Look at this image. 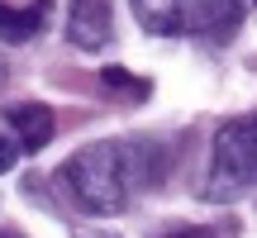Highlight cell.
Masks as SVG:
<instances>
[{
	"label": "cell",
	"mask_w": 257,
	"mask_h": 238,
	"mask_svg": "<svg viewBox=\"0 0 257 238\" xmlns=\"http://www.w3.org/2000/svg\"><path fill=\"white\" fill-rule=\"evenodd\" d=\"M62 191L81 205L86 214H119L128 205V195L138 191V172H134V153L119 138H100V143L76 148L57 172Z\"/></svg>",
	"instance_id": "obj_1"
},
{
	"label": "cell",
	"mask_w": 257,
	"mask_h": 238,
	"mask_svg": "<svg viewBox=\"0 0 257 238\" xmlns=\"http://www.w3.org/2000/svg\"><path fill=\"white\" fill-rule=\"evenodd\" d=\"M134 19L162 38H229L243 19L238 0H128Z\"/></svg>",
	"instance_id": "obj_2"
},
{
	"label": "cell",
	"mask_w": 257,
	"mask_h": 238,
	"mask_svg": "<svg viewBox=\"0 0 257 238\" xmlns=\"http://www.w3.org/2000/svg\"><path fill=\"white\" fill-rule=\"evenodd\" d=\"M252 186H257V114H238L214 134L205 195L224 205V200H238Z\"/></svg>",
	"instance_id": "obj_3"
},
{
	"label": "cell",
	"mask_w": 257,
	"mask_h": 238,
	"mask_svg": "<svg viewBox=\"0 0 257 238\" xmlns=\"http://www.w3.org/2000/svg\"><path fill=\"white\" fill-rule=\"evenodd\" d=\"M114 34V5L110 0H72L67 10V38L81 53H100Z\"/></svg>",
	"instance_id": "obj_4"
},
{
	"label": "cell",
	"mask_w": 257,
	"mask_h": 238,
	"mask_svg": "<svg viewBox=\"0 0 257 238\" xmlns=\"http://www.w3.org/2000/svg\"><path fill=\"white\" fill-rule=\"evenodd\" d=\"M5 124L15 129V143H19V153H38V148L53 138V110L48 105H38V100H24V105H10L5 110Z\"/></svg>",
	"instance_id": "obj_5"
},
{
	"label": "cell",
	"mask_w": 257,
	"mask_h": 238,
	"mask_svg": "<svg viewBox=\"0 0 257 238\" xmlns=\"http://www.w3.org/2000/svg\"><path fill=\"white\" fill-rule=\"evenodd\" d=\"M43 24H48V10H43V5L15 10V5H5V0H0V38H5V43H29Z\"/></svg>",
	"instance_id": "obj_6"
},
{
	"label": "cell",
	"mask_w": 257,
	"mask_h": 238,
	"mask_svg": "<svg viewBox=\"0 0 257 238\" xmlns=\"http://www.w3.org/2000/svg\"><path fill=\"white\" fill-rule=\"evenodd\" d=\"M100 81H105V91L128 95V100H143V95H148V81H134L124 67H105V72H100Z\"/></svg>",
	"instance_id": "obj_7"
},
{
	"label": "cell",
	"mask_w": 257,
	"mask_h": 238,
	"mask_svg": "<svg viewBox=\"0 0 257 238\" xmlns=\"http://www.w3.org/2000/svg\"><path fill=\"white\" fill-rule=\"evenodd\" d=\"M15 162H19V143L0 134V172H15Z\"/></svg>",
	"instance_id": "obj_8"
},
{
	"label": "cell",
	"mask_w": 257,
	"mask_h": 238,
	"mask_svg": "<svg viewBox=\"0 0 257 238\" xmlns=\"http://www.w3.org/2000/svg\"><path fill=\"white\" fill-rule=\"evenodd\" d=\"M153 238H214V233H210V229H195V224H176V229L153 233Z\"/></svg>",
	"instance_id": "obj_9"
},
{
	"label": "cell",
	"mask_w": 257,
	"mask_h": 238,
	"mask_svg": "<svg viewBox=\"0 0 257 238\" xmlns=\"http://www.w3.org/2000/svg\"><path fill=\"white\" fill-rule=\"evenodd\" d=\"M5 76H10V67H5V57H0V91H5Z\"/></svg>",
	"instance_id": "obj_10"
},
{
	"label": "cell",
	"mask_w": 257,
	"mask_h": 238,
	"mask_svg": "<svg viewBox=\"0 0 257 238\" xmlns=\"http://www.w3.org/2000/svg\"><path fill=\"white\" fill-rule=\"evenodd\" d=\"M0 238H24V233H19V229H0Z\"/></svg>",
	"instance_id": "obj_11"
},
{
	"label": "cell",
	"mask_w": 257,
	"mask_h": 238,
	"mask_svg": "<svg viewBox=\"0 0 257 238\" xmlns=\"http://www.w3.org/2000/svg\"><path fill=\"white\" fill-rule=\"evenodd\" d=\"M252 5H257V0H252Z\"/></svg>",
	"instance_id": "obj_12"
}]
</instances>
